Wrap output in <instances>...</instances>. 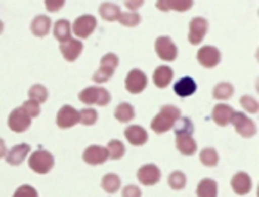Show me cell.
I'll use <instances>...</instances> for the list:
<instances>
[{
	"label": "cell",
	"instance_id": "1",
	"mask_svg": "<svg viewBox=\"0 0 259 197\" xmlns=\"http://www.w3.org/2000/svg\"><path fill=\"white\" fill-rule=\"evenodd\" d=\"M177 119H180V110L175 108L174 105H166V107H163V110L160 111L159 116L153 120L151 128L157 134H163V132H166L167 129H170L174 126Z\"/></svg>",
	"mask_w": 259,
	"mask_h": 197
},
{
	"label": "cell",
	"instance_id": "2",
	"mask_svg": "<svg viewBox=\"0 0 259 197\" xmlns=\"http://www.w3.org/2000/svg\"><path fill=\"white\" fill-rule=\"evenodd\" d=\"M80 101L86 104H100L105 105L110 101V94L104 88H89L80 94Z\"/></svg>",
	"mask_w": 259,
	"mask_h": 197
},
{
	"label": "cell",
	"instance_id": "3",
	"mask_svg": "<svg viewBox=\"0 0 259 197\" xmlns=\"http://www.w3.org/2000/svg\"><path fill=\"white\" fill-rule=\"evenodd\" d=\"M54 165V159L49 153L46 151H36L31 157H30V166L33 171L39 172V174H46Z\"/></svg>",
	"mask_w": 259,
	"mask_h": 197
},
{
	"label": "cell",
	"instance_id": "4",
	"mask_svg": "<svg viewBox=\"0 0 259 197\" xmlns=\"http://www.w3.org/2000/svg\"><path fill=\"white\" fill-rule=\"evenodd\" d=\"M116 65H117V57L114 54L105 55L101 61L100 71L94 76V80L95 82H105L107 79H110L113 76V71H114Z\"/></svg>",
	"mask_w": 259,
	"mask_h": 197
},
{
	"label": "cell",
	"instance_id": "5",
	"mask_svg": "<svg viewBox=\"0 0 259 197\" xmlns=\"http://www.w3.org/2000/svg\"><path fill=\"white\" fill-rule=\"evenodd\" d=\"M31 123V117L22 110V107L12 111L9 116V128L15 132H24Z\"/></svg>",
	"mask_w": 259,
	"mask_h": 197
},
{
	"label": "cell",
	"instance_id": "6",
	"mask_svg": "<svg viewBox=\"0 0 259 197\" xmlns=\"http://www.w3.org/2000/svg\"><path fill=\"white\" fill-rule=\"evenodd\" d=\"M231 122L234 123L237 132H240L243 137H250V135L255 134V125H253V122H250V119L246 117L243 113H234Z\"/></svg>",
	"mask_w": 259,
	"mask_h": 197
},
{
	"label": "cell",
	"instance_id": "7",
	"mask_svg": "<svg viewBox=\"0 0 259 197\" xmlns=\"http://www.w3.org/2000/svg\"><path fill=\"white\" fill-rule=\"evenodd\" d=\"M156 51L166 61H172L177 57V48L169 37H160L156 42Z\"/></svg>",
	"mask_w": 259,
	"mask_h": 197
},
{
	"label": "cell",
	"instance_id": "8",
	"mask_svg": "<svg viewBox=\"0 0 259 197\" xmlns=\"http://www.w3.org/2000/svg\"><path fill=\"white\" fill-rule=\"evenodd\" d=\"M207 31V21L203 18H194L190 24V42L197 45L201 42Z\"/></svg>",
	"mask_w": 259,
	"mask_h": 197
},
{
	"label": "cell",
	"instance_id": "9",
	"mask_svg": "<svg viewBox=\"0 0 259 197\" xmlns=\"http://www.w3.org/2000/svg\"><path fill=\"white\" fill-rule=\"evenodd\" d=\"M147 85V77L141 73L140 70H132L126 79V88L129 92L138 94Z\"/></svg>",
	"mask_w": 259,
	"mask_h": 197
},
{
	"label": "cell",
	"instance_id": "10",
	"mask_svg": "<svg viewBox=\"0 0 259 197\" xmlns=\"http://www.w3.org/2000/svg\"><path fill=\"white\" fill-rule=\"evenodd\" d=\"M95 25H97V21H95L94 17H89V15L88 17H80L79 20L74 22L73 30L80 37H88L94 31Z\"/></svg>",
	"mask_w": 259,
	"mask_h": 197
},
{
	"label": "cell",
	"instance_id": "11",
	"mask_svg": "<svg viewBox=\"0 0 259 197\" xmlns=\"http://www.w3.org/2000/svg\"><path fill=\"white\" fill-rule=\"evenodd\" d=\"M191 132H177V147L178 150L182 151V154L190 156L196 151L197 145L194 142V139L190 135Z\"/></svg>",
	"mask_w": 259,
	"mask_h": 197
},
{
	"label": "cell",
	"instance_id": "12",
	"mask_svg": "<svg viewBox=\"0 0 259 197\" xmlns=\"http://www.w3.org/2000/svg\"><path fill=\"white\" fill-rule=\"evenodd\" d=\"M77 122H80L79 113L73 107L65 105V107L61 108L60 113H58V126H61V128H70V126L76 125Z\"/></svg>",
	"mask_w": 259,
	"mask_h": 197
},
{
	"label": "cell",
	"instance_id": "13",
	"mask_svg": "<svg viewBox=\"0 0 259 197\" xmlns=\"http://www.w3.org/2000/svg\"><path fill=\"white\" fill-rule=\"evenodd\" d=\"M221 54L218 49L212 46H204L199 51V61L204 67H213L220 62Z\"/></svg>",
	"mask_w": 259,
	"mask_h": 197
},
{
	"label": "cell",
	"instance_id": "14",
	"mask_svg": "<svg viewBox=\"0 0 259 197\" xmlns=\"http://www.w3.org/2000/svg\"><path fill=\"white\" fill-rule=\"evenodd\" d=\"M138 178L142 184L145 185H151L154 182H157L160 178V171L154 165H147L144 168H141L138 171Z\"/></svg>",
	"mask_w": 259,
	"mask_h": 197
},
{
	"label": "cell",
	"instance_id": "15",
	"mask_svg": "<svg viewBox=\"0 0 259 197\" xmlns=\"http://www.w3.org/2000/svg\"><path fill=\"white\" fill-rule=\"evenodd\" d=\"M107 157H108V151H107V148H102V147H89L86 150V153L83 154V159L91 165L102 163V162H105Z\"/></svg>",
	"mask_w": 259,
	"mask_h": 197
},
{
	"label": "cell",
	"instance_id": "16",
	"mask_svg": "<svg viewBox=\"0 0 259 197\" xmlns=\"http://www.w3.org/2000/svg\"><path fill=\"white\" fill-rule=\"evenodd\" d=\"M234 116V111H233V108L231 107H228V105H225V104H220V105H217L215 107V110H213V120L221 125V126H224V125H227V123H230L231 122V119Z\"/></svg>",
	"mask_w": 259,
	"mask_h": 197
},
{
	"label": "cell",
	"instance_id": "17",
	"mask_svg": "<svg viewBox=\"0 0 259 197\" xmlns=\"http://www.w3.org/2000/svg\"><path fill=\"white\" fill-rule=\"evenodd\" d=\"M30 151V145H27V144H21V145H17V147H14L8 154H6V160H8V163H11V165H20L21 162L25 159L27 156V153Z\"/></svg>",
	"mask_w": 259,
	"mask_h": 197
},
{
	"label": "cell",
	"instance_id": "18",
	"mask_svg": "<svg viewBox=\"0 0 259 197\" xmlns=\"http://www.w3.org/2000/svg\"><path fill=\"white\" fill-rule=\"evenodd\" d=\"M196 89H197V85L191 77H184V79L178 80V83H175V92L180 97H188V95L194 94Z\"/></svg>",
	"mask_w": 259,
	"mask_h": 197
},
{
	"label": "cell",
	"instance_id": "19",
	"mask_svg": "<svg viewBox=\"0 0 259 197\" xmlns=\"http://www.w3.org/2000/svg\"><path fill=\"white\" fill-rule=\"evenodd\" d=\"M61 51L68 61H74L81 52V43L79 40H68L65 45L61 46Z\"/></svg>",
	"mask_w": 259,
	"mask_h": 197
},
{
	"label": "cell",
	"instance_id": "20",
	"mask_svg": "<svg viewBox=\"0 0 259 197\" xmlns=\"http://www.w3.org/2000/svg\"><path fill=\"white\" fill-rule=\"evenodd\" d=\"M126 138L129 139L134 145H141L147 141L148 135L140 126H131L126 129Z\"/></svg>",
	"mask_w": 259,
	"mask_h": 197
},
{
	"label": "cell",
	"instance_id": "21",
	"mask_svg": "<svg viewBox=\"0 0 259 197\" xmlns=\"http://www.w3.org/2000/svg\"><path fill=\"white\" fill-rule=\"evenodd\" d=\"M233 188H234V191L236 193H239V194H246V193H249V190H250V178L247 177L246 174H237L236 177L233 178Z\"/></svg>",
	"mask_w": 259,
	"mask_h": 197
},
{
	"label": "cell",
	"instance_id": "22",
	"mask_svg": "<svg viewBox=\"0 0 259 197\" xmlns=\"http://www.w3.org/2000/svg\"><path fill=\"white\" fill-rule=\"evenodd\" d=\"M172 77H174L172 70H170L169 67H164V65L159 67V68L156 70V73H154V82H156V85H157L159 88L167 86L169 82L172 80Z\"/></svg>",
	"mask_w": 259,
	"mask_h": 197
},
{
	"label": "cell",
	"instance_id": "23",
	"mask_svg": "<svg viewBox=\"0 0 259 197\" xmlns=\"http://www.w3.org/2000/svg\"><path fill=\"white\" fill-rule=\"evenodd\" d=\"M55 37L61 42H67L70 40V34H71V27L68 24V21L65 20H60L57 24H55Z\"/></svg>",
	"mask_w": 259,
	"mask_h": 197
},
{
	"label": "cell",
	"instance_id": "24",
	"mask_svg": "<svg viewBox=\"0 0 259 197\" xmlns=\"http://www.w3.org/2000/svg\"><path fill=\"white\" fill-rule=\"evenodd\" d=\"M49 25H51V21L46 17H37L36 20L33 21V25H31V30L36 36H45L48 31H49Z\"/></svg>",
	"mask_w": 259,
	"mask_h": 197
},
{
	"label": "cell",
	"instance_id": "25",
	"mask_svg": "<svg viewBox=\"0 0 259 197\" xmlns=\"http://www.w3.org/2000/svg\"><path fill=\"white\" fill-rule=\"evenodd\" d=\"M199 197H217V184L210 179H204L199 184Z\"/></svg>",
	"mask_w": 259,
	"mask_h": 197
},
{
	"label": "cell",
	"instance_id": "26",
	"mask_svg": "<svg viewBox=\"0 0 259 197\" xmlns=\"http://www.w3.org/2000/svg\"><path fill=\"white\" fill-rule=\"evenodd\" d=\"M101 15L105 18V20H119L120 18V9L119 6L113 5V3H104L101 6Z\"/></svg>",
	"mask_w": 259,
	"mask_h": 197
},
{
	"label": "cell",
	"instance_id": "27",
	"mask_svg": "<svg viewBox=\"0 0 259 197\" xmlns=\"http://www.w3.org/2000/svg\"><path fill=\"white\" fill-rule=\"evenodd\" d=\"M134 114H135L134 108L129 104H120L117 110H116V117L119 119L120 122H129L131 119L134 117Z\"/></svg>",
	"mask_w": 259,
	"mask_h": 197
},
{
	"label": "cell",
	"instance_id": "28",
	"mask_svg": "<svg viewBox=\"0 0 259 197\" xmlns=\"http://www.w3.org/2000/svg\"><path fill=\"white\" fill-rule=\"evenodd\" d=\"M102 187L108 193H116L120 187V179L116 175H105L102 181Z\"/></svg>",
	"mask_w": 259,
	"mask_h": 197
},
{
	"label": "cell",
	"instance_id": "29",
	"mask_svg": "<svg viewBox=\"0 0 259 197\" xmlns=\"http://www.w3.org/2000/svg\"><path fill=\"white\" fill-rule=\"evenodd\" d=\"M231 94H233V86L228 85V83H221V85H218L215 88V91H213V97L220 99L230 98Z\"/></svg>",
	"mask_w": 259,
	"mask_h": 197
},
{
	"label": "cell",
	"instance_id": "30",
	"mask_svg": "<svg viewBox=\"0 0 259 197\" xmlns=\"http://www.w3.org/2000/svg\"><path fill=\"white\" fill-rule=\"evenodd\" d=\"M108 154H110V157L111 159H120L123 156V153H124V145L120 142V141H111L110 144H108Z\"/></svg>",
	"mask_w": 259,
	"mask_h": 197
},
{
	"label": "cell",
	"instance_id": "31",
	"mask_svg": "<svg viewBox=\"0 0 259 197\" xmlns=\"http://www.w3.org/2000/svg\"><path fill=\"white\" fill-rule=\"evenodd\" d=\"M201 162L204 163V165H207V166H213L217 162H218V154H217V151L215 150H212V148H207V150H204V151H201Z\"/></svg>",
	"mask_w": 259,
	"mask_h": 197
},
{
	"label": "cell",
	"instance_id": "32",
	"mask_svg": "<svg viewBox=\"0 0 259 197\" xmlns=\"http://www.w3.org/2000/svg\"><path fill=\"white\" fill-rule=\"evenodd\" d=\"M46 89L40 85H36L30 89V99L36 101V102H43L46 99Z\"/></svg>",
	"mask_w": 259,
	"mask_h": 197
},
{
	"label": "cell",
	"instance_id": "33",
	"mask_svg": "<svg viewBox=\"0 0 259 197\" xmlns=\"http://www.w3.org/2000/svg\"><path fill=\"white\" fill-rule=\"evenodd\" d=\"M22 110H24L30 117H34V116H37V114L40 113L39 102H36V101L30 99V101H27V102L22 105Z\"/></svg>",
	"mask_w": 259,
	"mask_h": 197
},
{
	"label": "cell",
	"instance_id": "34",
	"mask_svg": "<svg viewBox=\"0 0 259 197\" xmlns=\"http://www.w3.org/2000/svg\"><path fill=\"white\" fill-rule=\"evenodd\" d=\"M79 119L80 122H83L84 125H92V123L97 120V113H95V110H92V108H86V110L80 111Z\"/></svg>",
	"mask_w": 259,
	"mask_h": 197
},
{
	"label": "cell",
	"instance_id": "35",
	"mask_svg": "<svg viewBox=\"0 0 259 197\" xmlns=\"http://www.w3.org/2000/svg\"><path fill=\"white\" fill-rule=\"evenodd\" d=\"M169 184H170V187L175 188V190L182 188V187L185 185V177H184V174H181V172H174V174L170 175Z\"/></svg>",
	"mask_w": 259,
	"mask_h": 197
},
{
	"label": "cell",
	"instance_id": "36",
	"mask_svg": "<svg viewBox=\"0 0 259 197\" xmlns=\"http://www.w3.org/2000/svg\"><path fill=\"white\" fill-rule=\"evenodd\" d=\"M124 25H137L140 22V15L132 12V14H120L119 18Z\"/></svg>",
	"mask_w": 259,
	"mask_h": 197
},
{
	"label": "cell",
	"instance_id": "37",
	"mask_svg": "<svg viewBox=\"0 0 259 197\" xmlns=\"http://www.w3.org/2000/svg\"><path fill=\"white\" fill-rule=\"evenodd\" d=\"M14 197H37V193H36V190H34L33 187H30V185H22V187H20V188L17 190V193H15V196Z\"/></svg>",
	"mask_w": 259,
	"mask_h": 197
},
{
	"label": "cell",
	"instance_id": "38",
	"mask_svg": "<svg viewBox=\"0 0 259 197\" xmlns=\"http://www.w3.org/2000/svg\"><path fill=\"white\" fill-rule=\"evenodd\" d=\"M241 102H243V105H244L249 111H252V113L256 111V101H255V99H252L250 97H244V98L241 99Z\"/></svg>",
	"mask_w": 259,
	"mask_h": 197
},
{
	"label": "cell",
	"instance_id": "39",
	"mask_svg": "<svg viewBox=\"0 0 259 197\" xmlns=\"http://www.w3.org/2000/svg\"><path fill=\"white\" fill-rule=\"evenodd\" d=\"M140 190L137 188V187H134V185H129V187H126V190H124V193H123V197H140Z\"/></svg>",
	"mask_w": 259,
	"mask_h": 197
},
{
	"label": "cell",
	"instance_id": "40",
	"mask_svg": "<svg viewBox=\"0 0 259 197\" xmlns=\"http://www.w3.org/2000/svg\"><path fill=\"white\" fill-rule=\"evenodd\" d=\"M193 6V2H185V3H167L166 8H175V9H180V11H184L187 8Z\"/></svg>",
	"mask_w": 259,
	"mask_h": 197
},
{
	"label": "cell",
	"instance_id": "41",
	"mask_svg": "<svg viewBox=\"0 0 259 197\" xmlns=\"http://www.w3.org/2000/svg\"><path fill=\"white\" fill-rule=\"evenodd\" d=\"M64 5V2L61 0V2H58V3H55V5H52V3H49V2H46V6L49 8V9H54V11H57L58 8H61Z\"/></svg>",
	"mask_w": 259,
	"mask_h": 197
},
{
	"label": "cell",
	"instance_id": "42",
	"mask_svg": "<svg viewBox=\"0 0 259 197\" xmlns=\"http://www.w3.org/2000/svg\"><path fill=\"white\" fill-rule=\"evenodd\" d=\"M6 154V147H5V142L3 139L0 138V157H3Z\"/></svg>",
	"mask_w": 259,
	"mask_h": 197
},
{
	"label": "cell",
	"instance_id": "43",
	"mask_svg": "<svg viewBox=\"0 0 259 197\" xmlns=\"http://www.w3.org/2000/svg\"><path fill=\"white\" fill-rule=\"evenodd\" d=\"M2 30H3V24H2V21H0V33H2Z\"/></svg>",
	"mask_w": 259,
	"mask_h": 197
}]
</instances>
